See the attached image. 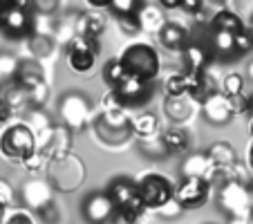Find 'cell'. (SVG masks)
Returning a JSON list of instances; mask_svg holds the SVG:
<instances>
[{
	"label": "cell",
	"mask_w": 253,
	"mask_h": 224,
	"mask_svg": "<svg viewBox=\"0 0 253 224\" xmlns=\"http://www.w3.org/2000/svg\"><path fill=\"white\" fill-rule=\"evenodd\" d=\"M188 143H191V139H188V133L182 128H170L164 133L162 137V148L166 150V153H186L188 150Z\"/></svg>",
	"instance_id": "9a60e30c"
},
{
	"label": "cell",
	"mask_w": 253,
	"mask_h": 224,
	"mask_svg": "<svg viewBox=\"0 0 253 224\" xmlns=\"http://www.w3.org/2000/svg\"><path fill=\"white\" fill-rule=\"evenodd\" d=\"M204 110H206V117H209L213 124H226L231 119V108H229V101H226L224 94H217L215 92L209 101L204 103Z\"/></svg>",
	"instance_id": "5bb4252c"
},
{
	"label": "cell",
	"mask_w": 253,
	"mask_h": 224,
	"mask_svg": "<svg viewBox=\"0 0 253 224\" xmlns=\"http://www.w3.org/2000/svg\"><path fill=\"white\" fill-rule=\"evenodd\" d=\"M101 52L99 41H87L81 36H74L67 45V67H70L74 74H87L92 72V67L96 65V56Z\"/></svg>",
	"instance_id": "52a82bcc"
},
{
	"label": "cell",
	"mask_w": 253,
	"mask_h": 224,
	"mask_svg": "<svg viewBox=\"0 0 253 224\" xmlns=\"http://www.w3.org/2000/svg\"><path fill=\"white\" fill-rule=\"evenodd\" d=\"M139 195L146 209H162L168 202H172V193L175 186L168 177H164L162 173H148L137 181Z\"/></svg>",
	"instance_id": "5b68a950"
},
{
	"label": "cell",
	"mask_w": 253,
	"mask_h": 224,
	"mask_svg": "<svg viewBox=\"0 0 253 224\" xmlns=\"http://www.w3.org/2000/svg\"><path fill=\"white\" fill-rule=\"evenodd\" d=\"M108 9L117 16V18H128V16H139L143 9L141 0H112Z\"/></svg>",
	"instance_id": "44dd1931"
},
{
	"label": "cell",
	"mask_w": 253,
	"mask_h": 224,
	"mask_svg": "<svg viewBox=\"0 0 253 224\" xmlns=\"http://www.w3.org/2000/svg\"><path fill=\"white\" fill-rule=\"evenodd\" d=\"M202 2H197V0H182V2H179V9H184V11H188V14H200L202 11Z\"/></svg>",
	"instance_id": "f1b7e54d"
},
{
	"label": "cell",
	"mask_w": 253,
	"mask_h": 224,
	"mask_svg": "<svg viewBox=\"0 0 253 224\" xmlns=\"http://www.w3.org/2000/svg\"><path fill=\"white\" fill-rule=\"evenodd\" d=\"M117 94V99L121 101L124 108H130V105H143L148 103L150 96H153V83L139 81L134 77H128L119 88L112 90Z\"/></svg>",
	"instance_id": "ba28073f"
},
{
	"label": "cell",
	"mask_w": 253,
	"mask_h": 224,
	"mask_svg": "<svg viewBox=\"0 0 253 224\" xmlns=\"http://www.w3.org/2000/svg\"><path fill=\"white\" fill-rule=\"evenodd\" d=\"M182 58H184V65H186V74L206 72L209 63L213 61V52H211V47H209V39L206 41L188 39L186 47L182 49Z\"/></svg>",
	"instance_id": "30bf717a"
},
{
	"label": "cell",
	"mask_w": 253,
	"mask_h": 224,
	"mask_svg": "<svg viewBox=\"0 0 253 224\" xmlns=\"http://www.w3.org/2000/svg\"><path fill=\"white\" fill-rule=\"evenodd\" d=\"M0 32L9 41H25L34 32V16L27 2H7Z\"/></svg>",
	"instance_id": "277c9868"
},
{
	"label": "cell",
	"mask_w": 253,
	"mask_h": 224,
	"mask_svg": "<svg viewBox=\"0 0 253 224\" xmlns=\"http://www.w3.org/2000/svg\"><path fill=\"white\" fill-rule=\"evenodd\" d=\"M108 197L112 202V209H115V215L121 218L124 222L132 224L146 213V206L141 202V195H139L137 181L128 179V177H115L108 186Z\"/></svg>",
	"instance_id": "7a4b0ae2"
},
{
	"label": "cell",
	"mask_w": 253,
	"mask_h": 224,
	"mask_svg": "<svg viewBox=\"0 0 253 224\" xmlns=\"http://www.w3.org/2000/svg\"><path fill=\"white\" fill-rule=\"evenodd\" d=\"M83 218L90 224H108L115 218V209L105 191H94L83 202Z\"/></svg>",
	"instance_id": "9c48e42d"
},
{
	"label": "cell",
	"mask_w": 253,
	"mask_h": 224,
	"mask_svg": "<svg viewBox=\"0 0 253 224\" xmlns=\"http://www.w3.org/2000/svg\"><path fill=\"white\" fill-rule=\"evenodd\" d=\"M11 200H14V195H11L9 184H7V181H0V202H2L5 206H9Z\"/></svg>",
	"instance_id": "f546056e"
},
{
	"label": "cell",
	"mask_w": 253,
	"mask_h": 224,
	"mask_svg": "<svg viewBox=\"0 0 253 224\" xmlns=\"http://www.w3.org/2000/svg\"><path fill=\"white\" fill-rule=\"evenodd\" d=\"M249 29H251V34H253V18H251V25H249Z\"/></svg>",
	"instance_id": "e575fe53"
},
{
	"label": "cell",
	"mask_w": 253,
	"mask_h": 224,
	"mask_svg": "<svg viewBox=\"0 0 253 224\" xmlns=\"http://www.w3.org/2000/svg\"><path fill=\"white\" fill-rule=\"evenodd\" d=\"M244 27H247V25L242 23V18L231 9H220L209 20V29H231V32H240V29H244Z\"/></svg>",
	"instance_id": "2e32d148"
},
{
	"label": "cell",
	"mask_w": 253,
	"mask_h": 224,
	"mask_svg": "<svg viewBox=\"0 0 253 224\" xmlns=\"http://www.w3.org/2000/svg\"><path fill=\"white\" fill-rule=\"evenodd\" d=\"M244 92V79L242 74H229V77L224 79V83H222V94L226 96V99H231V96H238Z\"/></svg>",
	"instance_id": "603a6c76"
},
{
	"label": "cell",
	"mask_w": 253,
	"mask_h": 224,
	"mask_svg": "<svg viewBox=\"0 0 253 224\" xmlns=\"http://www.w3.org/2000/svg\"><path fill=\"white\" fill-rule=\"evenodd\" d=\"M253 49V34L249 27H244L242 32H238L235 36V56H244Z\"/></svg>",
	"instance_id": "cb8c5ba5"
},
{
	"label": "cell",
	"mask_w": 253,
	"mask_h": 224,
	"mask_svg": "<svg viewBox=\"0 0 253 224\" xmlns=\"http://www.w3.org/2000/svg\"><path fill=\"white\" fill-rule=\"evenodd\" d=\"M2 224H34V220H32V215H29L27 211H16V213L7 215Z\"/></svg>",
	"instance_id": "4316f807"
},
{
	"label": "cell",
	"mask_w": 253,
	"mask_h": 224,
	"mask_svg": "<svg viewBox=\"0 0 253 224\" xmlns=\"http://www.w3.org/2000/svg\"><path fill=\"white\" fill-rule=\"evenodd\" d=\"M229 101V108H231V115H244L249 110H253V99L249 94H238V96H231Z\"/></svg>",
	"instance_id": "d4e9b609"
},
{
	"label": "cell",
	"mask_w": 253,
	"mask_h": 224,
	"mask_svg": "<svg viewBox=\"0 0 253 224\" xmlns=\"http://www.w3.org/2000/svg\"><path fill=\"white\" fill-rule=\"evenodd\" d=\"M0 155L11 164H27L36 155V137L25 124H11L0 133Z\"/></svg>",
	"instance_id": "3957f363"
},
{
	"label": "cell",
	"mask_w": 253,
	"mask_h": 224,
	"mask_svg": "<svg viewBox=\"0 0 253 224\" xmlns=\"http://www.w3.org/2000/svg\"><path fill=\"white\" fill-rule=\"evenodd\" d=\"M11 115H14V110H11L9 101H7L5 96H0V126L7 124V121L11 119Z\"/></svg>",
	"instance_id": "83f0119b"
},
{
	"label": "cell",
	"mask_w": 253,
	"mask_h": 224,
	"mask_svg": "<svg viewBox=\"0 0 253 224\" xmlns=\"http://www.w3.org/2000/svg\"><path fill=\"white\" fill-rule=\"evenodd\" d=\"M128 77L130 74L124 70V65L119 63V58H112V61H108L103 65V81H105V86H110V90L119 88Z\"/></svg>",
	"instance_id": "ffe728a7"
},
{
	"label": "cell",
	"mask_w": 253,
	"mask_h": 224,
	"mask_svg": "<svg viewBox=\"0 0 253 224\" xmlns=\"http://www.w3.org/2000/svg\"><path fill=\"white\" fill-rule=\"evenodd\" d=\"M164 88H166V94L172 96V99H179V96H184L188 92L186 74H182V72H175V74H170V77L166 79V83H164Z\"/></svg>",
	"instance_id": "7402d4cb"
},
{
	"label": "cell",
	"mask_w": 253,
	"mask_h": 224,
	"mask_svg": "<svg viewBox=\"0 0 253 224\" xmlns=\"http://www.w3.org/2000/svg\"><path fill=\"white\" fill-rule=\"evenodd\" d=\"M186 74V72H184ZM186 86L188 92L195 101L200 103H206L211 96L215 94V86H213V79L209 77V72H197V74H186Z\"/></svg>",
	"instance_id": "7c38bea8"
},
{
	"label": "cell",
	"mask_w": 253,
	"mask_h": 224,
	"mask_svg": "<svg viewBox=\"0 0 253 224\" xmlns=\"http://www.w3.org/2000/svg\"><path fill=\"white\" fill-rule=\"evenodd\" d=\"M211 197V181L204 177H184L179 181V186H175L172 200L177 202V206L184 211L200 209L209 202Z\"/></svg>",
	"instance_id": "8992f818"
},
{
	"label": "cell",
	"mask_w": 253,
	"mask_h": 224,
	"mask_svg": "<svg viewBox=\"0 0 253 224\" xmlns=\"http://www.w3.org/2000/svg\"><path fill=\"white\" fill-rule=\"evenodd\" d=\"M188 39H191L188 29L177 23H162L157 27V41L168 52H182L186 47Z\"/></svg>",
	"instance_id": "8fae6325"
},
{
	"label": "cell",
	"mask_w": 253,
	"mask_h": 224,
	"mask_svg": "<svg viewBox=\"0 0 253 224\" xmlns=\"http://www.w3.org/2000/svg\"><path fill=\"white\" fill-rule=\"evenodd\" d=\"M130 128H132L134 133L139 134V137L148 139V137H153V134L157 133V128H159V121H157V117H155L153 112H139V115L132 119V124H130Z\"/></svg>",
	"instance_id": "d6986e66"
},
{
	"label": "cell",
	"mask_w": 253,
	"mask_h": 224,
	"mask_svg": "<svg viewBox=\"0 0 253 224\" xmlns=\"http://www.w3.org/2000/svg\"><path fill=\"white\" fill-rule=\"evenodd\" d=\"M119 63L124 65V70L128 72L130 77L146 83H153L159 77V72H162L159 52L148 43H132L128 47H124Z\"/></svg>",
	"instance_id": "6da1fadb"
},
{
	"label": "cell",
	"mask_w": 253,
	"mask_h": 224,
	"mask_svg": "<svg viewBox=\"0 0 253 224\" xmlns=\"http://www.w3.org/2000/svg\"><path fill=\"white\" fill-rule=\"evenodd\" d=\"M222 200L224 204L229 206L231 213H238V215H244L249 211V193L244 191L240 184H229L222 193Z\"/></svg>",
	"instance_id": "4fadbf2b"
},
{
	"label": "cell",
	"mask_w": 253,
	"mask_h": 224,
	"mask_svg": "<svg viewBox=\"0 0 253 224\" xmlns=\"http://www.w3.org/2000/svg\"><path fill=\"white\" fill-rule=\"evenodd\" d=\"M247 159H249V166L253 168V141H251V146H249V150H247Z\"/></svg>",
	"instance_id": "1f68e13d"
},
{
	"label": "cell",
	"mask_w": 253,
	"mask_h": 224,
	"mask_svg": "<svg viewBox=\"0 0 253 224\" xmlns=\"http://www.w3.org/2000/svg\"><path fill=\"white\" fill-rule=\"evenodd\" d=\"M117 23H119V27L124 29V34H128V36H134V34L141 32V18H139V16H128V18H117Z\"/></svg>",
	"instance_id": "484cf974"
},
{
	"label": "cell",
	"mask_w": 253,
	"mask_h": 224,
	"mask_svg": "<svg viewBox=\"0 0 253 224\" xmlns=\"http://www.w3.org/2000/svg\"><path fill=\"white\" fill-rule=\"evenodd\" d=\"M251 77H253V65H251Z\"/></svg>",
	"instance_id": "d590c367"
},
{
	"label": "cell",
	"mask_w": 253,
	"mask_h": 224,
	"mask_svg": "<svg viewBox=\"0 0 253 224\" xmlns=\"http://www.w3.org/2000/svg\"><path fill=\"white\" fill-rule=\"evenodd\" d=\"M103 34V20L96 14H85L81 20H79V34L81 39L87 41H99V36Z\"/></svg>",
	"instance_id": "ac0fdd59"
},
{
	"label": "cell",
	"mask_w": 253,
	"mask_h": 224,
	"mask_svg": "<svg viewBox=\"0 0 253 224\" xmlns=\"http://www.w3.org/2000/svg\"><path fill=\"white\" fill-rule=\"evenodd\" d=\"M249 134H251V141H253V119H251V124H249Z\"/></svg>",
	"instance_id": "836d02e7"
},
{
	"label": "cell",
	"mask_w": 253,
	"mask_h": 224,
	"mask_svg": "<svg viewBox=\"0 0 253 224\" xmlns=\"http://www.w3.org/2000/svg\"><path fill=\"white\" fill-rule=\"evenodd\" d=\"M16 79H18V86L25 90H32L36 86H43V74L34 63H23L16 70Z\"/></svg>",
	"instance_id": "e0dca14e"
},
{
	"label": "cell",
	"mask_w": 253,
	"mask_h": 224,
	"mask_svg": "<svg viewBox=\"0 0 253 224\" xmlns=\"http://www.w3.org/2000/svg\"><path fill=\"white\" fill-rule=\"evenodd\" d=\"M5 9H7V2H0V23H2V16H5Z\"/></svg>",
	"instance_id": "d6a6232c"
},
{
	"label": "cell",
	"mask_w": 253,
	"mask_h": 224,
	"mask_svg": "<svg viewBox=\"0 0 253 224\" xmlns=\"http://www.w3.org/2000/svg\"><path fill=\"white\" fill-rule=\"evenodd\" d=\"M5 218H7V206L2 204V202H0V224L5 222Z\"/></svg>",
	"instance_id": "4dcf8cb0"
}]
</instances>
